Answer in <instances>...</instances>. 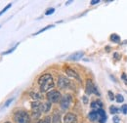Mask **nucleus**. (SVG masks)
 <instances>
[{
  "label": "nucleus",
  "instance_id": "nucleus-27",
  "mask_svg": "<svg viewBox=\"0 0 127 123\" xmlns=\"http://www.w3.org/2000/svg\"><path fill=\"white\" fill-rule=\"evenodd\" d=\"M13 101H14V98H12V99H9V100H8V101H7L6 103H5L4 107H5V108H6V107H8V106H9V105H10V104H11V103L13 102Z\"/></svg>",
  "mask_w": 127,
  "mask_h": 123
},
{
  "label": "nucleus",
  "instance_id": "nucleus-14",
  "mask_svg": "<svg viewBox=\"0 0 127 123\" xmlns=\"http://www.w3.org/2000/svg\"><path fill=\"white\" fill-rule=\"evenodd\" d=\"M51 108V103L50 102H46L44 104H41V111L42 112H48Z\"/></svg>",
  "mask_w": 127,
  "mask_h": 123
},
{
  "label": "nucleus",
  "instance_id": "nucleus-21",
  "mask_svg": "<svg viewBox=\"0 0 127 123\" xmlns=\"http://www.w3.org/2000/svg\"><path fill=\"white\" fill-rule=\"evenodd\" d=\"M37 123H52V118H51L50 116H46L44 119L39 120Z\"/></svg>",
  "mask_w": 127,
  "mask_h": 123
},
{
  "label": "nucleus",
  "instance_id": "nucleus-32",
  "mask_svg": "<svg viewBox=\"0 0 127 123\" xmlns=\"http://www.w3.org/2000/svg\"><path fill=\"white\" fill-rule=\"evenodd\" d=\"M113 57H115V59H119V54L114 53V54H113Z\"/></svg>",
  "mask_w": 127,
  "mask_h": 123
},
{
  "label": "nucleus",
  "instance_id": "nucleus-6",
  "mask_svg": "<svg viewBox=\"0 0 127 123\" xmlns=\"http://www.w3.org/2000/svg\"><path fill=\"white\" fill-rule=\"evenodd\" d=\"M85 91H86V94H88V95L95 94L97 96H100V93L98 91V88L93 84L92 80H90V79H88L86 81V90Z\"/></svg>",
  "mask_w": 127,
  "mask_h": 123
},
{
  "label": "nucleus",
  "instance_id": "nucleus-31",
  "mask_svg": "<svg viewBox=\"0 0 127 123\" xmlns=\"http://www.w3.org/2000/svg\"><path fill=\"white\" fill-rule=\"evenodd\" d=\"M99 2H100L99 0H92V1L90 2V4H91V5H95V4H97V3H99Z\"/></svg>",
  "mask_w": 127,
  "mask_h": 123
},
{
  "label": "nucleus",
  "instance_id": "nucleus-8",
  "mask_svg": "<svg viewBox=\"0 0 127 123\" xmlns=\"http://www.w3.org/2000/svg\"><path fill=\"white\" fill-rule=\"evenodd\" d=\"M64 123H77V117L73 113H66L64 117Z\"/></svg>",
  "mask_w": 127,
  "mask_h": 123
},
{
  "label": "nucleus",
  "instance_id": "nucleus-28",
  "mask_svg": "<svg viewBox=\"0 0 127 123\" xmlns=\"http://www.w3.org/2000/svg\"><path fill=\"white\" fill-rule=\"evenodd\" d=\"M108 94H109V96H110V99H111V101H113V100H114V98H115V96L113 95V93L111 92V91H109Z\"/></svg>",
  "mask_w": 127,
  "mask_h": 123
},
{
  "label": "nucleus",
  "instance_id": "nucleus-9",
  "mask_svg": "<svg viewBox=\"0 0 127 123\" xmlns=\"http://www.w3.org/2000/svg\"><path fill=\"white\" fill-rule=\"evenodd\" d=\"M83 56H84V52L83 51H78V52H75V53H73V54H71L68 58H67V60H69V61H79L81 60L82 58H83Z\"/></svg>",
  "mask_w": 127,
  "mask_h": 123
},
{
  "label": "nucleus",
  "instance_id": "nucleus-18",
  "mask_svg": "<svg viewBox=\"0 0 127 123\" xmlns=\"http://www.w3.org/2000/svg\"><path fill=\"white\" fill-rule=\"evenodd\" d=\"M31 96H32V98L34 100V101H38V100H40V98H41V96L38 94V93H35V92H31L30 94Z\"/></svg>",
  "mask_w": 127,
  "mask_h": 123
},
{
  "label": "nucleus",
  "instance_id": "nucleus-24",
  "mask_svg": "<svg viewBox=\"0 0 127 123\" xmlns=\"http://www.w3.org/2000/svg\"><path fill=\"white\" fill-rule=\"evenodd\" d=\"M112 122L113 123H119L120 122V118H119V116L114 115V116L112 117Z\"/></svg>",
  "mask_w": 127,
  "mask_h": 123
},
{
  "label": "nucleus",
  "instance_id": "nucleus-20",
  "mask_svg": "<svg viewBox=\"0 0 127 123\" xmlns=\"http://www.w3.org/2000/svg\"><path fill=\"white\" fill-rule=\"evenodd\" d=\"M118 111H119L118 108H116L114 106H111L110 107V112H111V114H116V113H118Z\"/></svg>",
  "mask_w": 127,
  "mask_h": 123
},
{
  "label": "nucleus",
  "instance_id": "nucleus-23",
  "mask_svg": "<svg viewBox=\"0 0 127 123\" xmlns=\"http://www.w3.org/2000/svg\"><path fill=\"white\" fill-rule=\"evenodd\" d=\"M54 12H55V9H54V8H49L47 11L45 12V15H46V16L52 15V14H53Z\"/></svg>",
  "mask_w": 127,
  "mask_h": 123
},
{
  "label": "nucleus",
  "instance_id": "nucleus-12",
  "mask_svg": "<svg viewBox=\"0 0 127 123\" xmlns=\"http://www.w3.org/2000/svg\"><path fill=\"white\" fill-rule=\"evenodd\" d=\"M88 118L91 120V121H99V115H98V112L97 110H92L89 112L88 114Z\"/></svg>",
  "mask_w": 127,
  "mask_h": 123
},
{
  "label": "nucleus",
  "instance_id": "nucleus-11",
  "mask_svg": "<svg viewBox=\"0 0 127 123\" xmlns=\"http://www.w3.org/2000/svg\"><path fill=\"white\" fill-rule=\"evenodd\" d=\"M98 115H99V123H106L107 121V114L105 112V110L103 108H99L97 109Z\"/></svg>",
  "mask_w": 127,
  "mask_h": 123
},
{
  "label": "nucleus",
  "instance_id": "nucleus-15",
  "mask_svg": "<svg viewBox=\"0 0 127 123\" xmlns=\"http://www.w3.org/2000/svg\"><path fill=\"white\" fill-rule=\"evenodd\" d=\"M52 123H61V115H60V113H58L57 111L53 114Z\"/></svg>",
  "mask_w": 127,
  "mask_h": 123
},
{
  "label": "nucleus",
  "instance_id": "nucleus-2",
  "mask_svg": "<svg viewBox=\"0 0 127 123\" xmlns=\"http://www.w3.org/2000/svg\"><path fill=\"white\" fill-rule=\"evenodd\" d=\"M14 120L16 123H30L31 117L25 110H19L14 114Z\"/></svg>",
  "mask_w": 127,
  "mask_h": 123
},
{
  "label": "nucleus",
  "instance_id": "nucleus-10",
  "mask_svg": "<svg viewBox=\"0 0 127 123\" xmlns=\"http://www.w3.org/2000/svg\"><path fill=\"white\" fill-rule=\"evenodd\" d=\"M64 71H65V73L67 74V76L72 77V78H74V79L78 80L79 82L81 81L79 75L77 74V72H76L75 70H73V69H71V68H69V67H65V68H64Z\"/></svg>",
  "mask_w": 127,
  "mask_h": 123
},
{
  "label": "nucleus",
  "instance_id": "nucleus-17",
  "mask_svg": "<svg viewBox=\"0 0 127 123\" xmlns=\"http://www.w3.org/2000/svg\"><path fill=\"white\" fill-rule=\"evenodd\" d=\"M115 101H116V103L121 104V103L124 102V98H123V96L121 94H116L115 95Z\"/></svg>",
  "mask_w": 127,
  "mask_h": 123
},
{
  "label": "nucleus",
  "instance_id": "nucleus-5",
  "mask_svg": "<svg viewBox=\"0 0 127 123\" xmlns=\"http://www.w3.org/2000/svg\"><path fill=\"white\" fill-rule=\"evenodd\" d=\"M32 117L34 119H37L40 114H41V104L38 101H34L32 103Z\"/></svg>",
  "mask_w": 127,
  "mask_h": 123
},
{
  "label": "nucleus",
  "instance_id": "nucleus-29",
  "mask_svg": "<svg viewBox=\"0 0 127 123\" xmlns=\"http://www.w3.org/2000/svg\"><path fill=\"white\" fill-rule=\"evenodd\" d=\"M121 78H122V80L124 81V83L127 85V75L125 73H122V75H121Z\"/></svg>",
  "mask_w": 127,
  "mask_h": 123
},
{
  "label": "nucleus",
  "instance_id": "nucleus-16",
  "mask_svg": "<svg viewBox=\"0 0 127 123\" xmlns=\"http://www.w3.org/2000/svg\"><path fill=\"white\" fill-rule=\"evenodd\" d=\"M110 40L111 42H114V43H119L120 42V37L116 33H112L111 35V37H110Z\"/></svg>",
  "mask_w": 127,
  "mask_h": 123
},
{
  "label": "nucleus",
  "instance_id": "nucleus-25",
  "mask_svg": "<svg viewBox=\"0 0 127 123\" xmlns=\"http://www.w3.org/2000/svg\"><path fill=\"white\" fill-rule=\"evenodd\" d=\"M9 8H11V3H10V4H8V5H7V6H6V7H5V8H4V9H3L1 12H0V16L2 15V14H4V13H5V12H6V11L9 9Z\"/></svg>",
  "mask_w": 127,
  "mask_h": 123
},
{
  "label": "nucleus",
  "instance_id": "nucleus-30",
  "mask_svg": "<svg viewBox=\"0 0 127 123\" xmlns=\"http://www.w3.org/2000/svg\"><path fill=\"white\" fill-rule=\"evenodd\" d=\"M82 101H83L84 104H87V103H88V99H87V97H86V96H83V97H82Z\"/></svg>",
  "mask_w": 127,
  "mask_h": 123
},
{
  "label": "nucleus",
  "instance_id": "nucleus-26",
  "mask_svg": "<svg viewBox=\"0 0 127 123\" xmlns=\"http://www.w3.org/2000/svg\"><path fill=\"white\" fill-rule=\"evenodd\" d=\"M17 46H18V45H16V46H14L13 48H11V49H10L9 51H7V52H4V53H3V55H8V54L12 53V52H13V51H14V50H15V49L17 48Z\"/></svg>",
  "mask_w": 127,
  "mask_h": 123
},
{
  "label": "nucleus",
  "instance_id": "nucleus-4",
  "mask_svg": "<svg viewBox=\"0 0 127 123\" xmlns=\"http://www.w3.org/2000/svg\"><path fill=\"white\" fill-rule=\"evenodd\" d=\"M71 102H72V97H71V95H69V94L64 95V96H62V99H61V101H60L61 108H63V109H64V110L67 109V108L70 107Z\"/></svg>",
  "mask_w": 127,
  "mask_h": 123
},
{
  "label": "nucleus",
  "instance_id": "nucleus-1",
  "mask_svg": "<svg viewBox=\"0 0 127 123\" xmlns=\"http://www.w3.org/2000/svg\"><path fill=\"white\" fill-rule=\"evenodd\" d=\"M38 84H39V87H40V91L42 93L48 92L50 89H53V87L55 86L53 77L49 73H45V74H43V75L39 77Z\"/></svg>",
  "mask_w": 127,
  "mask_h": 123
},
{
  "label": "nucleus",
  "instance_id": "nucleus-7",
  "mask_svg": "<svg viewBox=\"0 0 127 123\" xmlns=\"http://www.w3.org/2000/svg\"><path fill=\"white\" fill-rule=\"evenodd\" d=\"M57 85H58V87L60 89H66V88H68L70 86V81H69L68 78L61 75V76L58 77V83H57Z\"/></svg>",
  "mask_w": 127,
  "mask_h": 123
},
{
  "label": "nucleus",
  "instance_id": "nucleus-13",
  "mask_svg": "<svg viewBox=\"0 0 127 123\" xmlns=\"http://www.w3.org/2000/svg\"><path fill=\"white\" fill-rule=\"evenodd\" d=\"M103 107V104H102V102L101 101H99V100H97V101H93L92 103H91V108H93V109H99V108H102Z\"/></svg>",
  "mask_w": 127,
  "mask_h": 123
},
{
  "label": "nucleus",
  "instance_id": "nucleus-19",
  "mask_svg": "<svg viewBox=\"0 0 127 123\" xmlns=\"http://www.w3.org/2000/svg\"><path fill=\"white\" fill-rule=\"evenodd\" d=\"M51 28H54V26L53 25H50V26H47L46 28H44V29H41L40 31H38L37 32H35L34 33V35H37V34H40L41 32H44V31H46L47 30H49V29H51Z\"/></svg>",
  "mask_w": 127,
  "mask_h": 123
},
{
  "label": "nucleus",
  "instance_id": "nucleus-33",
  "mask_svg": "<svg viewBox=\"0 0 127 123\" xmlns=\"http://www.w3.org/2000/svg\"><path fill=\"white\" fill-rule=\"evenodd\" d=\"M5 123H11L10 121H7V122H5Z\"/></svg>",
  "mask_w": 127,
  "mask_h": 123
},
{
  "label": "nucleus",
  "instance_id": "nucleus-22",
  "mask_svg": "<svg viewBox=\"0 0 127 123\" xmlns=\"http://www.w3.org/2000/svg\"><path fill=\"white\" fill-rule=\"evenodd\" d=\"M120 109H121L122 113L126 115V114H127V104H124V105H122V106H121V108H120Z\"/></svg>",
  "mask_w": 127,
  "mask_h": 123
},
{
  "label": "nucleus",
  "instance_id": "nucleus-3",
  "mask_svg": "<svg viewBox=\"0 0 127 123\" xmlns=\"http://www.w3.org/2000/svg\"><path fill=\"white\" fill-rule=\"evenodd\" d=\"M47 99L48 102H50V103H58L59 101H61L62 95L57 90H52L47 93Z\"/></svg>",
  "mask_w": 127,
  "mask_h": 123
}]
</instances>
